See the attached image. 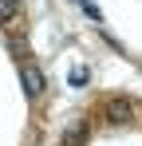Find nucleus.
I'll return each mask as SVG.
<instances>
[{"mask_svg": "<svg viewBox=\"0 0 142 146\" xmlns=\"http://www.w3.org/2000/svg\"><path fill=\"white\" fill-rule=\"evenodd\" d=\"M20 0H0V24L4 28H12V24H20Z\"/></svg>", "mask_w": 142, "mask_h": 146, "instance_id": "7ed1b4c3", "label": "nucleus"}, {"mask_svg": "<svg viewBox=\"0 0 142 146\" xmlns=\"http://www.w3.org/2000/svg\"><path fill=\"white\" fill-rule=\"evenodd\" d=\"M20 83H24V95H28V99L44 95V71H40L36 63H28V59L20 63Z\"/></svg>", "mask_w": 142, "mask_h": 146, "instance_id": "f257e3e1", "label": "nucleus"}, {"mask_svg": "<svg viewBox=\"0 0 142 146\" xmlns=\"http://www.w3.org/2000/svg\"><path fill=\"white\" fill-rule=\"evenodd\" d=\"M103 115H107V122H115V126H130V119H134V107H130L126 99H107Z\"/></svg>", "mask_w": 142, "mask_h": 146, "instance_id": "f03ea898", "label": "nucleus"}, {"mask_svg": "<svg viewBox=\"0 0 142 146\" xmlns=\"http://www.w3.org/2000/svg\"><path fill=\"white\" fill-rule=\"evenodd\" d=\"M12 51H16V55H24V51H28V44H24V36H12Z\"/></svg>", "mask_w": 142, "mask_h": 146, "instance_id": "39448f33", "label": "nucleus"}, {"mask_svg": "<svg viewBox=\"0 0 142 146\" xmlns=\"http://www.w3.org/2000/svg\"><path fill=\"white\" fill-rule=\"evenodd\" d=\"M83 142H87V122H75L63 134V146H83Z\"/></svg>", "mask_w": 142, "mask_h": 146, "instance_id": "20e7f679", "label": "nucleus"}]
</instances>
